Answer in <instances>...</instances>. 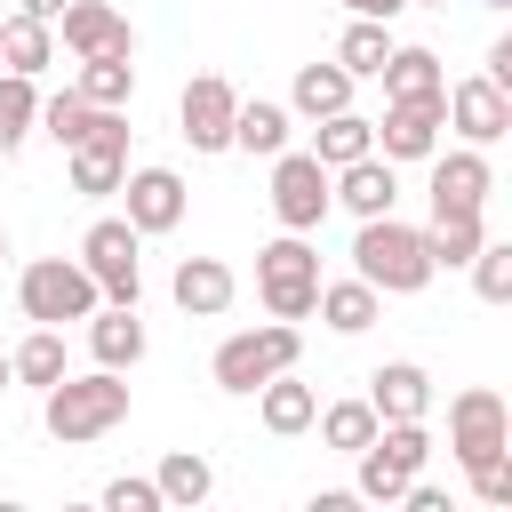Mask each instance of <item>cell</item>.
<instances>
[{
  "mask_svg": "<svg viewBox=\"0 0 512 512\" xmlns=\"http://www.w3.org/2000/svg\"><path fill=\"white\" fill-rule=\"evenodd\" d=\"M88 104H128L136 96V64L128 56H80V80H72Z\"/></svg>",
  "mask_w": 512,
  "mask_h": 512,
  "instance_id": "cell-32",
  "label": "cell"
},
{
  "mask_svg": "<svg viewBox=\"0 0 512 512\" xmlns=\"http://www.w3.org/2000/svg\"><path fill=\"white\" fill-rule=\"evenodd\" d=\"M488 160H480V144H464V152H432V216H480L488 208Z\"/></svg>",
  "mask_w": 512,
  "mask_h": 512,
  "instance_id": "cell-13",
  "label": "cell"
},
{
  "mask_svg": "<svg viewBox=\"0 0 512 512\" xmlns=\"http://www.w3.org/2000/svg\"><path fill=\"white\" fill-rule=\"evenodd\" d=\"M88 352H96V368H136V360H144V320H136V304H96V312H88Z\"/></svg>",
  "mask_w": 512,
  "mask_h": 512,
  "instance_id": "cell-20",
  "label": "cell"
},
{
  "mask_svg": "<svg viewBox=\"0 0 512 512\" xmlns=\"http://www.w3.org/2000/svg\"><path fill=\"white\" fill-rule=\"evenodd\" d=\"M488 8H512V0H488Z\"/></svg>",
  "mask_w": 512,
  "mask_h": 512,
  "instance_id": "cell-45",
  "label": "cell"
},
{
  "mask_svg": "<svg viewBox=\"0 0 512 512\" xmlns=\"http://www.w3.org/2000/svg\"><path fill=\"white\" fill-rule=\"evenodd\" d=\"M120 192H128L136 232H176L184 224V176L176 168H136V176H120Z\"/></svg>",
  "mask_w": 512,
  "mask_h": 512,
  "instance_id": "cell-15",
  "label": "cell"
},
{
  "mask_svg": "<svg viewBox=\"0 0 512 512\" xmlns=\"http://www.w3.org/2000/svg\"><path fill=\"white\" fill-rule=\"evenodd\" d=\"M472 288H480L488 304L512 296V248H504V240H480V248H472Z\"/></svg>",
  "mask_w": 512,
  "mask_h": 512,
  "instance_id": "cell-36",
  "label": "cell"
},
{
  "mask_svg": "<svg viewBox=\"0 0 512 512\" xmlns=\"http://www.w3.org/2000/svg\"><path fill=\"white\" fill-rule=\"evenodd\" d=\"M256 296L272 320H304L320 304V256L304 232H280L272 248H256Z\"/></svg>",
  "mask_w": 512,
  "mask_h": 512,
  "instance_id": "cell-3",
  "label": "cell"
},
{
  "mask_svg": "<svg viewBox=\"0 0 512 512\" xmlns=\"http://www.w3.org/2000/svg\"><path fill=\"white\" fill-rule=\"evenodd\" d=\"M8 376L32 384V392H48V384L64 376V336H56V328H32V336L8 352Z\"/></svg>",
  "mask_w": 512,
  "mask_h": 512,
  "instance_id": "cell-29",
  "label": "cell"
},
{
  "mask_svg": "<svg viewBox=\"0 0 512 512\" xmlns=\"http://www.w3.org/2000/svg\"><path fill=\"white\" fill-rule=\"evenodd\" d=\"M328 208H336V200H328V168H320L312 152H272V216H280L288 232H312Z\"/></svg>",
  "mask_w": 512,
  "mask_h": 512,
  "instance_id": "cell-9",
  "label": "cell"
},
{
  "mask_svg": "<svg viewBox=\"0 0 512 512\" xmlns=\"http://www.w3.org/2000/svg\"><path fill=\"white\" fill-rule=\"evenodd\" d=\"M16 304H24V320H40V328H64V320H88V312L104 304V288L88 280V264L40 256V264H24V280H16Z\"/></svg>",
  "mask_w": 512,
  "mask_h": 512,
  "instance_id": "cell-5",
  "label": "cell"
},
{
  "mask_svg": "<svg viewBox=\"0 0 512 512\" xmlns=\"http://www.w3.org/2000/svg\"><path fill=\"white\" fill-rule=\"evenodd\" d=\"M152 488H160V504H200V496L216 488V472H208V456L176 448V456L160 464V480H152Z\"/></svg>",
  "mask_w": 512,
  "mask_h": 512,
  "instance_id": "cell-34",
  "label": "cell"
},
{
  "mask_svg": "<svg viewBox=\"0 0 512 512\" xmlns=\"http://www.w3.org/2000/svg\"><path fill=\"white\" fill-rule=\"evenodd\" d=\"M0 392H8V352H0Z\"/></svg>",
  "mask_w": 512,
  "mask_h": 512,
  "instance_id": "cell-42",
  "label": "cell"
},
{
  "mask_svg": "<svg viewBox=\"0 0 512 512\" xmlns=\"http://www.w3.org/2000/svg\"><path fill=\"white\" fill-rule=\"evenodd\" d=\"M352 104V72L344 64H304L296 72V112L304 120H328V112H344Z\"/></svg>",
  "mask_w": 512,
  "mask_h": 512,
  "instance_id": "cell-26",
  "label": "cell"
},
{
  "mask_svg": "<svg viewBox=\"0 0 512 512\" xmlns=\"http://www.w3.org/2000/svg\"><path fill=\"white\" fill-rule=\"evenodd\" d=\"M376 304H384V296H376V288H368V280L352 272V280L320 288V304H312V312H320V320H328L336 336H360V328H376Z\"/></svg>",
  "mask_w": 512,
  "mask_h": 512,
  "instance_id": "cell-25",
  "label": "cell"
},
{
  "mask_svg": "<svg viewBox=\"0 0 512 512\" xmlns=\"http://www.w3.org/2000/svg\"><path fill=\"white\" fill-rule=\"evenodd\" d=\"M328 200H344L352 216H392V200H400V184H392V160L360 152V160L328 168Z\"/></svg>",
  "mask_w": 512,
  "mask_h": 512,
  "instance_id": "cell-16",
  "label": "cell"
},
{
  "mask_svg": "<svg viewBox=\"0 0 512 512\" xmlns=\"http://www.w3.org/2000/svg\"><path fill=\"white\" fill-rule=\"evenodd\" d=\"M488 80L512 96V40H496V48H488Z\"/></svg>",
  "mask_w": 512,
  "mask_h": 512,
  "instance_id": "cell-39",
  "label": "cell"
},
{
  "mask_svg": "<svg viewBox=\"0 0 512 512\" xmlns=\"http://www.w3.org/2000/svg\"><path fill=\"white\" fill-rule=\"evenodd\" d=\"M136 224L128 216H104V224H88V240H80V264H88V280L104 288V304H136V288H144V272H136Z\"/></svg>",
  "mask_w": 512,
  "mask_h": 512,
  "instance_id": "cell-7",
  "label": "cell"
},
{
  "mask_svg": "<svg viewBox=\"0 0 512 512\" xmlns=\"http://www.w3.org/2000/svg\"><path fill=\"white\" fill-rule=\"evenodd\" d=\"M448 448H456V464H480V456L512 448V416H504V400H496L488 384L448 400Z\"/></svg>",
  "mask_w": 512,
  "mask_h": 512,
  "instance_id": "cell-10",
  "label": "cell"
},
{
  "mask_svg": "<svg viewBox=\"0 0 512 512\" xmlns=\"http://www.w3.org/2000/svg\"><path fill=\"white\" fill-rule=\"evenodd\" d=\"M120 416H128V384H120V368H96V376H72V368H64V376L40 392V424H48L64 448L104 440Z\"/></svg>",
  "mask_w": 512,
  "mask_h": 512,
  "instance_id": "cell-1",
  "label": "cell"
},
{
  "mask_svg": "<svg viewBox=\"0 0 512 512\" xmlns=\"http://www.w3.org/2000/svg\"><path fill=\"white\" fill-rule=\"evenodd\" d=\"M376 152L384 160H432L440 152V104H384Z\"/></svg>",
  "mask_w": 512,
  "mask_h": 512,
  "instance_id": "cell-17",
  "label": "cell"
},
{
  "mask_svg": "<svg viewBox=\"0 0 512 512\" xmlns=\"http://www.w3.org/2000/svg\"><path fill=\"white\" fill-rule=\"evenodd\" d=\"M488 240V224L480 216H432V232H424V256H432V272H456V264H472V248Z\"/></svg>",
  "mask_w": 512,
  "mask_h": 512,
  "instance_id": "cell-28",
  "label": "cell"
},
{
  "mask_svg": "<svg viewBox=\"0 0 512 512\" xmlns=\"http://www.w3.org/2000/svg\"><path fill=\"white\" fill-rule=\"evenodd\" d=\"M40 128V96H32V72H8L0 80V160L24 152V136Z\"/></svg>",
  "mask_w": 512,
  "mask_h": 512,
  "instance_id": "cell-30",
  "label": "cell"
},
{
  "mask_svg": "<svg viewBox=\"0 0 512 512\" xmlns=\"http://www.w3.org/2000/svg\"><path fill=\"white\" fill-rule=\"evenodd\" d=\"M352 272L376 288V296H416L432 280V256H424V232L392 224V216H360V240H352Z\"/></svg>",
  "mask_w": 512,
  "mask_h": 512,
  "instance_id": "cell-2",
  "label": "cell"
},
{
  "mask_svg": "<svg viewBox=\"0 0 512 512\" xmlns=\"http://www.w3.org/2000/svg\"><path fill=\"white\" fill-rule=\"evenodd\" d=\"M232 144H240V152H256V160L288 152V112H280V104H264V96H256V104H240V112H232Z\"/></svg>",
  "mask_w": 512,
  "mask_h": 512,
  "instance_id": "cell-27",
  "label": "cell"
},
{
  "mask_svg": "<svg viewBox=\"0 0 512 512\" xmlns=\"http://www.w3.org/2000/svg\"><path fill=\"white\" fill-rule=\"evenodd\" d=\"M296 352H304V336H296L288 320H272V328H240V336L216 344V384H224V392H256L264 376L296 368Z\"/></svg>",
  "mask_w": 512,
  "mask_h": 512,
  "instance_id": "cell-6",
  "label": "cell"
},
{
  "mask_svg": "<svg viewBox=\"0 0 512 512\" xmlns=\"http://www.w3.org/2000/svg\"><path fill=\"white\" fill-rule=\"evenodd\" d=\"M424 8H448V0H424Z\"/></svg>",
  "mask_w": 512,
  "mask_h": 512,
  "instance_id": "cell-44",
  "label": "cell"
},
{
  "mask_svg": "<svg viewBox=\"0 0 512 512\" xmlns=\"http://www.w3.org/2000/svg\"><path fill=\"white\" fill-rule=\"evenodd\" d=\"M24 16H40V24H56V16H64V0H24Z\"/></svg>",
  "mask_w": 512,
  "mask_h": 512,
  "instance_id": "cell-41",
  "label": "cell"
},
{
  "mask_svg": "<svg viewBox=\"0 0 512 512\" xmlns=\"http://www.w3.org/2000/svg\"><path fill=\"white\" fill-rule=\"evenodd\" d=\"M344 8H352V16H376V24H392L408 0H344Z\"/></svg>",
  "mask_w": 512,
  "mask_h": 512,
  "instance_id": "cell-40",
  "label": "cell"
},
{
  "mask_svg": "<svg viewBox=\"0 0 512 512\" xmlns=\"http://www.w3.org/2000/svg\"><path fill=\"white\" fill-rule=\"evenodd\" d=\"M0 56H8V72H32V80H40V72L56 64V24H40V16L16 8V16L0 24Z\"/></svg>",
  "mask_w": 512,
  "mask_h": 512,
  "instance_id": "cell-23",
  "label": "cell"
},
{
  "mask_svg": "<svg viewBox=\"0 0 512 512\" xmlns=\"http://www.w3.org/2000/svg\"><path fill=\"white\" fill-rule=\"evenodd\" d=\"M120 176H128V112H120V104H104V112H96V128L72 144V192L104 200V192H120Z\"/></svg>",
  "mask_w": 512,
  "mask_h": 512,
  "instance_id": "cell-8",
  "label": "cell"
},
{
  "mask_svg": "<svg viewBox=\"0 0 512 512\" xmlns=\"http://www.w3.org/2000/svg\"><path fill=\"white\" fill-rule=\"evenodd\" d=\"M424 456H432V432H424V416L376 424V440L360 448V488H352V496H368V504H400V488L424 472Z\"/></svg>",
  "mask_w": 512,
  "mask_h": 512,
  "instance_id": "cell-4",
  "label": "cell"
},
{
  "mask_svg": "<svg viewBox=\"0 0 512 512\" xmlns=\"http://www.w3.org/2000/svg\"><path fill=\"white\" fill-rule=\"evenodd\" d=\"M312 424H320V440L344 448V456H360V448L376 440V408H368V400H336V408H320Z\"/></svg>",
  "mask_w": 512,
  "mask_h": 512,
  "instance_id": "cell-33",
  "label": "cell"
},
{
  "mask_svg": "<svg viewBox=\"0 0 512 512\" xmlns=\"http://www.w3.org/2000/svg\"><path fill=\"white\" fill-rule=\"evenodd\" d=\"M368 408H376V424L424 416V408H432V376H424L416 360H384V368L368 376Z\"/></svg>",
  "mask_w": 512,
  "mask_h": 512,
  "instance_id": "cell-19",
  "label": "cell"
},
{
  "mask_svg": "<svg viewBox=\"0 0 512 512\" xmlns=\"http://www.w3.org/2000/svg\"><path fill=\"white\" fill-rule=\"evenodd\" d=\"M256 392H264V432H280V440H296V432H312V416H320V400H312V384H296V376L280 368V376H264Z\"/></svg>",
  "mask_w": 512,
  "mask_h": 512,
  "instance_id": "cell-22",
  "label": "cell"
},
{
  "mask_svg": "<svg viewBox=\"0 0 512 512\" xmlns=\"http://www.w3.org/2000/svg\"><path fill=\"white\" fill-rule=\"evenodd\" d=\"M384 56H392V32H384L376 16H352V32H344L336 64H344L352 80H376V72H384Z\"/></svg>",
  "mask_w": 512,
  "mask_h": 512,
  "instance_id": "cell-31",
  "label": "cell"
},
{
  "mask_svg": "<svg viewBox=\"0 0 512 512\" xmlns=\"http://www.w3.org/2000/svg\"><path fill=\"white\" fill-rule=\"evenodd\" d=\"M232 112H240L232 80H224V72H200V80L184 88V104H176L184 144H192V152H224V144H232Z\"/></svg>",
  "mask_w": 512,
  "mask_h": 512,
  "instance_id": "cell-12",
  "label": "cell"
},
{
  "mask_svg": "<svg viewBox=\"0 0 512 512\" xmlns=\"http://www.w3.org/2000/svg\"><path fill=\"white\" fill-rule=\"evenodd\" d=\"M96 112H104V104H88L80 88H64V96H48V104H40V128H48V136H56L64 152H72V144H80V136L96 128Z\"/></svg>",
  "mask_w": 512,
  "mask_h": 512,
  "instance_id": "cell-35",
  "label": "cell"
},
{
  "mask_svg": "<svg viewBox=\"0 0 512 512\" xmlns=\"http://www.w3.org/2000/svg\"><path fill=\"white\" fill-rule=\"evenodd\" d=\"M0 264H8V232H0Z\"/></svg>",
  "mask_w": 512,
  "mask_h": 512,
  "instance_id": "cell-43",
  "label": "cell"
},
{
  "mask_svg": "<svg viewBox=\"0 0 512 512\" xmlns=\"http://www.w3.org/2000/svg\"><path fill=\"white\" fill-rule=\"evenodd\" d=\"M440 120H456L464 144H496V136H512V96H504L488 72H472V80H456V88L440 96Z\"/></svg>",
  "mask_w": 512,
  "mask_h": 512,
  "instance_id": "cell-11",
  "label": "cell"
},
{
  "mask_svg": "<svg viewBox=\"0 0 512 512\" xmlns=\"http://www.w3.org/2000/svg\"><path fill=\"white\" fill-rule=\"evenodd\" d=\"M360 152H376V120H360L352 104L328 112L320 136H312V160H320V168H344V160H360Z\"/></svg>",
  "mask_w": 512,
  "mask_h": 512,
  "instance_id": "cell-24",
  "label": "cell"
},
{
  "mask_svg": "<svg viewBox=\"0 0 512 512\" xmlns=\"http://www.w3.org/2000/svg\"><path fill=\"white\" fill-rule=\"evenodd\" d=\"M464 472H472V496L480 504H512V448H496V456H480Z\"/></svg>",
  "mask_w": 512,
  "mask_h": 512,
  "instance_id": "cell-37",
  "label": "cell"
},
{
  "mask_svg": "<svg viewBox=\"0 0 512 512\" xmlns=\"http://www.w3.org/2000/svg\"><path fill=\"white\" fill-rule=\"evenodd\" d=\"M376 80H384V104H440L448 96V72L432 48H392Z\"/></svg>",
  "mask_w": 512,
  "mask_h": 512,
  "instance_id": "cell-18",
  "label": "cell"
},
{
  "mask_svg": "<svg viewBox=\"0 0 512 512\" xmlns=\"http://www.w3.org/2000/svg\"><path fill=\"white\" fill-rule=\"evenodd\" d=\"M104 512H160V488L152 480H112L104 488Z\"/></svg>",
  "mask_w": 512,
  "mask_h": 512,
  "instance_id": "cell-38",
  "label": "cell"
},
{
  "mask_svg": "<svg viewBox=\"0 0 512 512\" xmlns=\"http://www.w3.org/2000/svg\"><path fill=\"white\" fill-rule=\"evenodd\" d=\"M56 24H64V48H72V56H128V48H136L128 16L104 8V0H64Z\"/></svg>",
  "mask_w": 512,
  "mask_h": 512,
  "instance_id": "cell-14",
  "label": "cell"
},
{
  "mask_svg": "<svg viewBox=\"0 0 512 512\" xmlns=\"http://www.w3.org/2000/svg\"><path fill=\"white\" fill-rule=\"evenodd\" d=\"M168 288H176V304H184L192 320H216V312L232 304V264H216V256H184Z\"/></svg>",
  "mask_w": 512,
  "mask_h": 512,
  "instance_id": "cell-21",
  "label": "cell"
}]
</instances>
